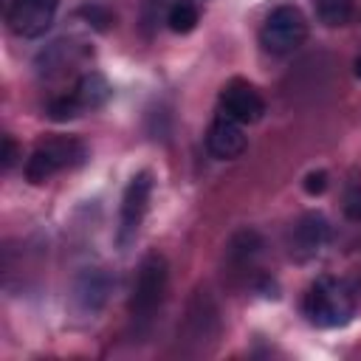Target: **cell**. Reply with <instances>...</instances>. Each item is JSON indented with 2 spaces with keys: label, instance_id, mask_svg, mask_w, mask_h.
Returning <instances> with one entry per match:
<instances>
[{
  "label": "cell",
  "instance_id": "obj_11",
  "mask_svg": "<svg viewBox=\"0 0 361 361\" xmlns=\"http://www.w3.org/2000/svg\"><path fill=\"white\" fill-rule=\"evenodd\" d=\"M107 290H110V279L102 274V271H85L76 282V302L82 305V310H99L102 302L107 299Z\"/></svg>",
  "mask_w": 361,
  "mask_h": 361
},
{
  "label": "cell",
  "instance_id": "obj_4",
  "mask_svg": "<svg viewBox=\"0 0 361 361\" xmlns=\"http://www.w3.org/2000/svg\"><path fill=\"white\" fill-rule=\"evenodd\" d=\"M305 39H307V20H305V14H302L296 6H290V3L276 6V8L265 17V23H262V28H259V45H262L268 54H274V56L293 54Z\"/></svg>",
  "mask_w": 361,
  "mask_h": 361
},
{
  "label": "cell",
  "instance_id": "obj_13",
  "mask_svg": "<svg viewBox=\"0 0 361 361\" xmlns=\"http://www.w3.org/2000/svg\"><path fill=\"white\" fill-rule=\"evenodd\" d=\"M197 20H200L197 8H195L192 3H186V0L172 3L169 11H166V25H169L175 34H189V31H195Z\"/></svg>",
  "mask_w": 361,
  "mask_h": 361
},
{
  "label": "cell",
  "instance_id": "obj_14",
  "mask_svg": "<svg viewBox=\"0 0 361 361\" xmlns=\"http://www.w3.org/2000/svg\"><path fill=\"white\" fill-rule=\"evenodd\" d=\"M82 14L87 17V23L93 25V28H99V31H107L110 28V23H113V14L104 8V6H85L82 8Z\"/></svg>",
  "mask_w": 361,
  "mask_h": 361
},
{
  "label": "cell",
  "instance_id": "obj_17",
  "mask_svg": "<svg viewBox=\"0 0 361 361\" xmlns=\"http://www.w3.org/2000/svg\"><path fill=\"white\" fill-rule=\"evenodd\" d=\"M14 158H17V144H14L11 135H6V138H3V166L8 169V166L14 164Z\"/></svg>",
  "mask_w": 361,
  "mask_h": 361
},
{
  "label": "cell",
  "instance_id": "obj_2",
  "mask_svg": "<svg viewBox=\"0 0 361 361\" xmlns=\"http://www.w3.org/2000/svg\"><path fill=\"white\" fill-rule=\"evenodd\" d=\"M169 285V265L166 257L152 251L141 259L135 279H133V293H130V313L138 322H147L155 316V310L164 305Z\"/></svg>",
  "mask_w": 361,
  "mask_h": 361
},
{
  "label": "cell",
  "instance_id": "obj_10",
  "mask_svg": "<svg viewBox=\"0 0 361 361\" xmlns=\"http://www.w3.org/2000/svg\"><path fill=\"white\" fill-rule=\"evenodd\" d=\"M110 93H113L110 82H107L102 73H96V71L85 73V76L76 82V87L71 90V96H73V102H76L79 113L99 110V107H102V104L110 99Z\"/></svg>",
  "mask_w": 361,
  "mask_h": 361
},
{
  "label": "cell",
  "instance_id": "obj_6",
  "mask_svg": "<svg viewBox=\"0 0 361 361\" xmlns=\"http://www.w3.org/2000/svg\"><path fill=\"white\" fill-rule=\"evenodd\" d=\"M56 6L59 0H11L8 28L23 39H37L51 28Z\"/></svg>",
  "mask_w": 361,
  "mask_h": 361
},
{
  "label": "cell",
  "instance_id": "obj_16",
  "mask_svg": "<svg viewBox=\"0 0 361 361\" xmlns=\"http://www.w3.org/2000/svg\"><path fill=\"white\" fill-rule=\"evenodd\" d=\"M347 214H350L353 220H361V189H358V186H353V189L347 192Z\"/></svg>",
  "mask_w": 361,
  "mask_h": 361
},
{
  "label": "cell",
  "instance_id": "obj_18",
  "mask_svg": "<svg viewBox=\"0 0 361 361\" xmlns=\"http://www.w3.org/2000/svg\"><path fill=\"white\" fill-rule=\"evenodd\" d=\"M355 76H358V79H361V54H358V56H355Z\"/></svg>",
  "mask_w": 361,
  "mask_h": 361
},
{
  "label": "cell",
  "instance_id": "obj_3",
  "mask_svg": "<svg viewBox=\"0 0 361 361\" xmlns=\"http://www.w3.org/2000/svg\"><path fill=\"white\" fill-rule=\"evenodd\" d=\"M85 158H87V149H85V144L79 138H73V135L48 138L45 144H39L28 155V161H25V180L28 183H45L56 172L79 166Z\"/></svg>",
  "mask_w": 361,
  "mask_h": 361
},
{
  "label": "cell",
  "instance_id": "obj_8",
  "mask_svg": "<svg viewBox=\"0 0 361 361\" xmlns=\"http://www.w3.org/2000/svg\"><path fill=\"white\" fill-rule=\"evenodd\" d=\"M327 240H330V226H327L324 214L307 212L293 223L290 237H288V248H290V257L305 262V259H313L327 245Z\"/></svg>",
  "mask_w": 361,
  "mask_h": 361
},
{
  "label": "cell",
  "instance_id": "obj_12",
  "mask_svg": "<svg viewBox=\"0 0 361 361\" xmlns=\"http://www.w3.org/2000/svg\"><path fill=\"white\" fill-rule=\"evenodd\" d=\"M310 3L316 8V17L330 28L347 25L353 17V0H310Z\"/></svg>",
  "mask_w": 361,
  "mask_h": 361
},
{
  "label": "cell",
  "instance_id": "obj_9",
  "mask_svg": "<svg viewBox=\"0 0 361 361\" xmlns=\"http://www.w3.org/2000/svg\"><path fill=\"white\" fill-rule=\"evenodd\" d=\"M206 149L212 152V158H220V161H234L245 152V133H243V124L228 118L226 113H220L212 124H209V133H206Z\"/></svg>",
  "mask_w": 361,
  "mask_h": 361
},
{
  "label": "cell",
  "instance_id": "obj_15",
  "mask_svg": "<svg viewBox=\"0 0 361 361\" xmlns=\"http://www.w3.org/2000/svg\"><path fill=\"white\" fill-rule=\"evenodd\" d=\"M327 189V172H310L307 178H305V192L307 195H322Z\"/></svg>",
  "mask_w": 361,
  "mask_h": 361
},
{
  "label": "cell",
  "instance_id": "obj_1",
  "mask_svg": "<svg viewBox=\"0 0 361 361\" xmlns=\"http://www.w3.org/2000/svg\"><path fill=\"white\" fill-rule=\"evenodd\" d=\"M302 313L313 327L333 330V327H344L353 319L355 302L347 282L336 276H319L302 299Z\"/></svg>",
  "mask_w": 361,
  "mask_h": 361
},
{
  "label": "cell",
  "instance_id": "obj_5",
  "mask_svg": "<svg viewBox=\"0 0 361 361\" xmlns=\"http://www.w3.org/2000/svg\"><path fill=\"white\" fill-rule=\"evenodd\" d=\"M149 195H152V175L135 172L121 195V214H118V228H116V243L121 248H127L135 240L144 223V214L149 209Z\"/></svg>",
  "mask_w": 361,
  "mask_h": 361
},
{
  "label": "cell",
  "instance_id": "obj_7",
  "mask_svg": "<svg viewBox=\"0 0 361 361\" xmlns=\"http://www.w3.org/2000/svg\"><path fill=\"white\" fill-rule=\"evenodd\" d=\"M220 113H226L228 118H234L240 124H254L262 118L265 102L254 85H248L243 79H231L220 90Z\"/></svg>",
  "mask_w": 361,
  "mask_h": 361
}]
</instances>
